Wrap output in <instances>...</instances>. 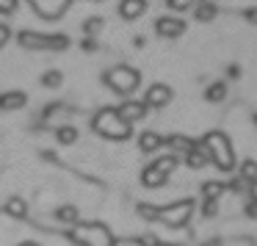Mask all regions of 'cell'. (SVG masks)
<instances>
[{
  "mask_svg": "<svg viewBox=\"0 0 257 246\" xmlns=\"http://www.w3.org/2000/svg\"><path fill=\"white\" fill-rule=\"evenodd\" d=\"M91 128H94L97 136L111 139V141H127L133 136V125L124 122L116 108H102V111H97L94 119H91Z\"/></svg>",
  "mask_w": 257,
  "mask_h": 246,
  "instance_id": "cell-1",
  "label": "cell"
},
{
  "mask_svg": "<svg viewBox=\"0 0 257 246\" xmlns=\"http://www.w3.org/2000/svg\"><path fill=\"white\" fill-rule=\"evenodd\" d=\"M202 144H205L207 155H210V163L216 169H221V172H232L235 169V152H232V144H229V139L224 133L210 130L202 139Z\"/></svg>",
  "mask_w": 257,
  "mask_h": 246,
  "instance_id": "cell-2",
  "label": "cell"
},
{
  "mask_svg": "<svg viewBox=\"0 0 257 246\" xmlns=\"http://www.w3.org/2000/svg\"><path fill=\"white\" fill-rule=\"evenodd\" d=\"M69 240H75L78 246H113V232L100 221L91 224H72L69 227Z\"/></svg>",
  "mask_w": 257,
  "mask_h": 246,
  "instance_id": "cell-3",
  "label": "cell"
},
{
  "mask_svg": "<svg viewBox=\"0 0 257 246\" xmlns=\"http://www.w3.org/2000/svg\"><path fill=\"white\" fill-rule=\"evenodd\" d=\"M20 47L25 50H67L69 47V36L67 34H36V31H23L17 36Z\"/></svg>",
  "mask_w": 257,
  "mask_h": 246,
  "instance_id": "cell-4",
  "label": "cell"
},
{
  "mask_svg": "<svg viewBox=\"0 0 257 246\" xmlns=\"http://www.w3.org/2000/svg\"><path fill=\"white\" fill-rule=\"evenodd\" d=\"M102 80H105V86L111 91H116V94H133L136 89H139V83H141V75H139V69H133V67H113V69H108L105 75H102Z\"/></svg>",
  "mask_w": 257,
  "mask_h": 246,
  "instance_id": "cell-5",
  "label": "cell"
},
{
  "mask_svg": "<svg viewBox=\"0 0 257 246\" xmlns=\"http://www.w3.org/2000/svg\"><path fill=\"white\" fill-rule=\"evenodd\" d=\"M194 213V202L191 199H180V202H169V205H155V218L152 221H161L166 227H185Z\"/></svg>",
  "mask_w": 257,
  "mask_h": 246,
  "instance_id": "cell-6",
  "label": "cell"
},
{
  "mask_svg": "<svg viewBox=\"0 0 257 246\" xmlns=\"http://www.w3.org/2000/svg\"><path fill=\"white\" fill-rule=\"evenodd\" d=\"M34 12L39 14L42 20H58L69 6H72V0H28Z\"/></svg>",
  "mask_w": 257,
  "mask_h": 246,
  "instance_id": "cell-7",
  "label": "cell"
},
{
  "mask_svg": "<svg viewBox=\"0 0 257 246\" xmlns=\"http://www.w3.org/2000/svg\"><path fill=\"white\" fill-rule=\"evenodd\" d=\"M169 102H172V89H169L166 83H152L150 89L144 91L147 111H150V108H163V105H169Z\"/></svg>",
  "mask_w": 257,
  "mask_h": 246,
  "instance_id": "cell-8",
  "label": "cell"
},
{
  "mask_svg": "<svg viewBox=\"0 0 257 246\" xmlns=\"http://www.w3.org/2000/svg\"><path fill=\"white\" fill-rule=\"evenodd\" d=\"M155 31L158 36H163V39H177V36L185 34V23L177 17H161L155 23Z\"/></svg>",
  "mask_w": 257,
  "mask_h": 246,
  "instance_id": "cell-9",
  "label": "cell"
},
{
  "mask_svg": "<svg viewBox=\"0 0 257 246\" xmlns=\"http://www.w3.org/2000/svg\"><path fill=\"white\" fill-rule=\"evenodd\" d=\"M119 113H122V119L124 122H141V119L147 116V105H144V100H127V102H122V105L116 108Z\"/></svg>",
  "mask_w": 257,
  "mask_h": 246,
  "instance_id": "cell-10",
  "label": "cell"
},
{
  "mask_svg": "<svg viewBox=\"0 0 257 246\" xmlns=\"http://www.w3.org/2000/svg\"><path fill=\"white\" fill-rule=\"evenodd\" d=\"M183 161L188 163L191 169H202V166H207V163H210V155H207V150H205V144H202V141H194V144H191V150L183 155Z\"/></svg>",
  "mask_w": 257,
  "mask_h": 246,
  "instance_id": "cell-11",
  "label": "cell"
},
{
  "mask_svg": "<svg viewBox=\"0 0 257 246\" xmlns=\"http://www.w3.org/2000/svg\"><path fill=\"white\" fill-rule=\"evenodd\" d=\"M25 102H28V94L25 91H3L0 94V111H20V108H25Z\"/></svg>",
  "mask_w": 257,
  "mask_h": 246,
  "instance_id": "cell-12",
  "label": "cell"
},
{
  "mask_svg": "<svg viewBox=\"0 0 257 246\" xmlns=\"http://www.w3.org/2000/svg\"><path fill=\"white\" fill-rule=\"evenodd\" d=\"M166 180H169V174H163L161 169L158 166H147L144 172H141V185H144V188H163V185H166Z\"/></svg>",
  "mask_w": 257,
  "mask_h": 246,
  "instance_id": "cell-13",
  "label": "cell"
},
{
  "mask_svg": "<svg viewBox=\"0 0 257 246\" xmlns=\"http://www.w3.org/2000/svg\"><path fill=\"white\" fill-rule=\"evenodd\" d=\"M147 12V0H122L119 3V14L124 20H139Z\"/></svg>",
  "mask_w": 257,
  "mask_h": 246,
  "instance_id": "cell-14",
  "label": "cell"
},
{
  "mask_svg": "<svg viewBox=\"0 0 257 246\" xmlns=\"http://www.w3.org/2000/svg\"><path fill=\"white\" fill-rule=\"evenodd\" d=\"M163 147V136H158L155 130H147V133L139 136V150L147 152V155H152V152H158Z\"/></svg>",
  "mask_w": 257,
  "mask_h": 246,
  "instance_id": "cell-15",
  "label": "cell"
},
{
  "mask_svg": "<svg viewBox=\"0 0 257 246\" xmlns=\"http://www.w3.org/2000/svg\"><path fill=\"white\" fill-rule=\"evenodd\" d=\"M163 144H166V147H172V150H174V155H177V158H183L185 152L191 150V144H194V141H191V139H185V136H169V139H163Z\"/></svg>",
  "mask_w": 257,
  "mask_h": 246,
  "instance_id": "cell-16",
  "label": "cell"
},
{
  "mask_svg": "<svg viewBox=\"0 0 257 246\" xmlns=\"http://www.w3.org/2000/svg\"><path fill=\"white\" fill-rule=\"evenodd\" d=\"M224 191H227V183H221V180H210V183L202 185V196H205V199H213V202L221 199Z\"/></svg>",
  "mask_w": 257,
  "mask_h": 246,
  "instance_id": "cell-17",
  "label": "cell"
},
{
  "mask_svg": "<svg viewBox=\"0 0 257 246\" xmlns=\"http://www.w3.org/2000/svg\"><path fill=\"white\" fill-rule=\"evenodd\" d=\"M152 166H158L161 169L163 174H172L174 169L180 166V158L174 155V152H166V155H161V158H155V161H152Z\"/></svg>",
  "mask_w": 257,
  "mask_h": 246,
  "instance_id": "cell-18",
  "label": "cell"
},
{
  "mask_svg": "<svg viewBox=\"0 0 257 246\" xmlns=\"http://www.w3.org/2000/svg\"><path fill=\"white\" fill-rule=\"evenodd\" d=\"M216 14H218V9H216V3H210V0H202L199 6L194 9V17L199 20V23H210Z\"/></svg>",
  "mask_w": 257,
  "mask_h": 246,
  "instance_id": "cell-19",
  "label": "cell"
},
{
  "mask_svg": "<svg viewBox=\"0 0 257 246\" xmlns=\"http://www.w3.org/2000/svg\"><path fill=\"white\" fill-rule=\"evenodd\" d=\"M6 213H9V216H14V218H25V216H28V205H25L20 196H12V199L6 202Z\"/></svg>",
  "mask_w": 257,
  "mask_h": 246,
  "instance_id": "cell-20",
  "label": "cell"
},
{
  "mask_svg": "<svg viewBox=\"0 0 257 246\" xmlns=\"http://www.w3.org/2000/svg\"><path fill=\"white\" fill-rule=\"evenodd\" d=\"M56 218L61 224H69V227H72V224H78V207L75 205H61L56 210Z\"/></svg>",
  "mask_w": 257,
  "mask_h": 246,
  "instance_id": "cell-21",
  "label": "cell"
},
{
  "mask_svg": "<svg viewBox=\"0 0 257 246\" xmlns=\"http://www.w3.org/2000/svg\"><path fill=\"white\" fill-rule=\"evenodd\" d=\"M224 97H227V83H221V80H218V83H210V89L205 91L207 102H221Z\"/></svg>",
  "mask_w": 257,
  "mask_h": 246,
  "instance_id": "cell-22",
  "label": "cell"
},
{
  "mask_svg": "<svg viewBox=\"0 0 257 246\" xmlns=\"http://www.w3.org/2000/svg\"><path fill=\"white\" fill-rule=\"evenodd\" d=\"M240 180H246V183H257V161L246 158V161L240 163Z\"/></svg>",
  "mask_w": 257,
  "mask_h": 246,
  "instance_id": "cell-23",
  "label": "cell"
},
{
  "mask_svg": "<svg viewBox=\"0 0 257 246\" xmlns=\"http://www.w3.org/2000/svg\"><path fill=\"white\" fill-rule=\"evenodd\" d=\"M202 0H169V9L172 12H194Z\"/></svg>",
  "mask_w": 257,
  "mask_h": 246,
  "instance_id": "cell-24",
  "label": "cell"
},
{
  "mask_svg": "<svg viewBox=\"0 0 257 246\" xmlns=\"http://www.w3.org/2000/svg\"><path fill=\"white\" fill-rule=\"evenodd\" d=\"M61 72H58V69H50V72H45L42 75V86H47V89H58V86H61Z\"/></svg>",
  "mask_w": 257,
  "mask_h": 246,
  "instance_id": "cell-25",
  "label": "cell"
},
{
  "mask_svg": "<svg viewBox=\"0 0 257 246\" xmlns=\"http://www.w3.org/2000/svg\"><path fill=\"white\" fill-rule=\"evenodd\" d=\"M58 141H61V144H75V141H78V130L61 125V128H58Z\"/></svg>",
  "mask_w": 257,
  "mask_h": 246,
  "instance_id": "cell-26",
  "label": "cell"
},
{
  "mask_svg": "<svg viewBox=\"0 0 257 246\" xmlns=\"http://www.w3.org/2000/svg\"><path fill=\"white\" fill-rule=\"evenodd\" d=\"M100 28H102V20H100V17H91V20H86V23H83V31H86V36H94V34H100Z\"/></svg>",
  "mask_w": 257,
  "mask_h": 246,
  "instance_id": "cell-27",
  "label": "cell"
},
{
  "mask_svg": "<svg viewBox=\"0 0 257 246\" xmlns=\"http://www.w3.org/2000/svg\"><path fill=\"white\" fill-rule=\"evenodd\" d=\"M246 185H249L246 180L235 177V180H229V183H227V188H229V191H235V194H243V191H246Z\"/></svg>",
  "mask_w": 257,
  "mask_h": 246,
  "instance_id": "cell-28",
  "label": "cell"
},
{
  "mask_svg": "<svg viewBox=\"0 0 257 246\" xmlns=\"http://www.w3.org/2000/svg\"><path fill=\"white\" fill-rule=\"evenodd\" d=\"M202 213H205L207 218H210V216H216V213H218V202H213V199H205V207H202Z\"/></svg>",
  "mask_w": 257,
  "mask_h": 246,
  "instance_id": "cell-29",
  "label": "cell"
},
{
  "mask_svg": "<svg viewBox=\"0 0 257 246\" xmlns=\"http://www.w3.org/2000/svg\"><path fill=\"white\" fill-rule=\"evenodd\" d=\"M20 0H0V14H12Z\"/></svg>",
  "mask_w": 257,
  "mask_h": 246,
  "instance_id": "cell-30",
  "label": "cell"
},
{
  "mask_svg": "<svg viewBox=\"0 0 257 246\" xmlns=\"http://www.w3.org/2000/svg\"><path fill=\"white\" fill-rule=\"evenodd\" d=\"M9 39H12V31H9V25H3V23H0V47L6 45Z\"/></svg>",
  "mask_w": 257,
  "mask_h": 246,
  "instance_id": "cell-31",
  "label": "cell"
},
{
  "mask_svg": "<svg viewBox=\"0 0 257 246\" xmlns=\"http://www.w3.org/2000/svg\"><path fill=\"white\" fill-rule=\"evenodd\" d=\"M139 243H144V246H161V240H158L155 235H141Z\"/></svg>",
  "mask_w": 257,
  "mask_h": 246,
  "instance_id": "cell-32",
  "label": "cell"
},
{
  "mask_svg": "<svg viewBox=\"0 0 257 246\" xmlns=\"http://www.w3.org/2000/svg\"><path fill=\"white\" fill-rule=\"evenodd\" d=\"M243 20H246L249 25H257V9H246V12H243Z\"/></svg>",
  "mask_w": 257,
  "mask_h": 246,
  "instance_id": "cell-33",
  "label": "cell"
},
{
  "mask_svg": "<svg viewBox=\"0 0 257 246\" xmlns=\"http://www.w3.org/2000/svg\"><path fill=\"white\" fill-rule=\"evenodd\" d=\"M246 216H249V218H257V202L249 199V205H246Z\"/></svg>",
  "mask_w": 257,
  "mask_h": 246,
  "instance_id": "cell-34",
  "label": "cell"
},
{
  "mask_svg": "<svg viewBox=\"0 0 257 246\" xmlns=\"http://www.w3.org/2000/svg\"><path fill=\"white\" fill-rule=\"evenodd\" d=\"M249 199L257 202V183H249Z\"/></svg>",
  "mask_w": 257,
  "mask_h": 246,
  "instance_id": "cell-35",
  "label": "cell"
},
{
  "mask_svg": "<svg viewBox=\"0 0 257 246\" xmlns=\"http://www.w3.org/2000/svg\"><path fill=\"white\" fill-rule=\"evenodd\" d=\"M83 50H86V53H91V50H97V45H94V39H86V42H83Z\"/></svg>",
  "mask_w": 257,
  "mask_h": 246,
  "instance_id": "cell-36",
  "label": "cell"
},
{
  "mask_svg": "<svg viewBox=\"0 0 257 246\" xmlns=\"http://www.w3.org/2000/svg\"><path fill=\"white\" fill-rule=\"evenodd\" d=\"M20 246H39V243H34V240H25V243H20Z\"/></svg>",
  "mask_w": 257,
  "mask_h": 246,
  "instance_id": "cell-37",
  "label": "cell"
},
{
  "mask_svg": "<svg viewBox=\"0 0 257 246\" xmlns=\"http://www.w3.org/2000/svg\"><path fill=\"white\" fill-rule=\"evenodd\" d=\"M89 3H102V0H89Z\"/></svg>",
  "mask_w": 257,
  "mask_h": 246,
  "instance_id": "cell-38",
  "label": "cell"
},
{
  "mask_svg": "<svg viewBox=\"0 0 257 246\" xmlns=\"http://www.w3.org/2000/svg\"><path fill=\"white\" fill-rule=\"evenodd\" d=\"M254 125H257V113H254Z\"/></svg>",
  "mask_w": 257,
  "mask_h": 246,
  "instance_id": "cell-39",
  "label": "cell"
}]
</instances>
